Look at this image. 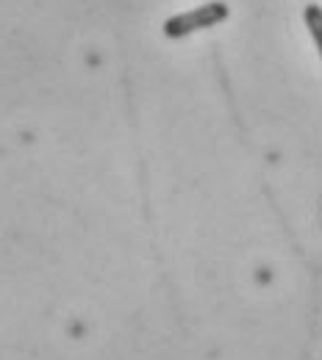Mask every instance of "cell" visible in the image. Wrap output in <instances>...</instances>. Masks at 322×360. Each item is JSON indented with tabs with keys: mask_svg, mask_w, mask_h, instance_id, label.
<instances>
[{
	"mask_svg": "<svg viewBox=\"0 0 322 360\" xmlns=\"http://www.w3.org/2000/svg\"><path fill=\"white\" fill-rule=\"evenodd\" d=\"M306 25H309V31L314 37V45L322 47V11L317 3L306 6Z\"/></svg>",
	"mask_w": 322,
	"mask_h": 360,
	"instance_id": "obj_2",
	"label": "cell"
},
{
	"mask_svg": "<svg viewBox=\"0 0 322 360\" xmlns=\"http://www.w3.org/2000/svg\"><path fill=\"white\" fill-rule=\"evenodd\" d=\"M230 14V8L223 3V0H211V3H203L192 11H184V14H175L164 22V37L170 39H181V37H189L194 31H203V28H214L220 22H225Z\"/></svg>",
	"mask_w": 322,
	"mask_h": 360,
	"instance_id": "obj_1",
	"label": "cell"
}]
</instances>
